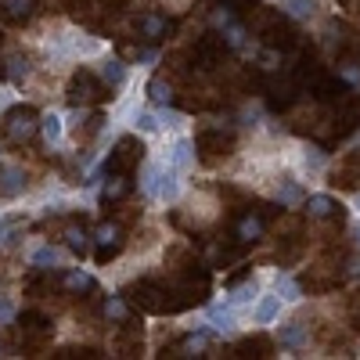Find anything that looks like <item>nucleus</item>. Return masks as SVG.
I'll return each mask as SVG.
<instances>
[{"label": "nucleus", "mask_w": 360, "mask_h": 360, "mask_svg": "<svg viewBox=\"0 0 360 360\" xmlns=\"http://www.w3.org/2000/svg\"><path fill=\"white\" fill-rule=\"evenodd\" d=\"M259 37H263V44H266L270 51H281V54L299 44L292 22H288L281 11H266V15L259 18Z\"/></svg>", "instance_id": "f257e3e1"}, {"label": "nucleus", "mask_w": 360, "mask_h": 360, "mask_svg": "<svg viewBox=\"0 0 360 360\" xmlns=\"http://www.w3.org/2000/svg\"><path fill=\"white\" fill-rule=\"evenodd\" d=\"M299 90H303V83H299L292 72H285L281 79H270V86H266V105L274 108V112H285V108H292V101L299 98Z\"/></svg>", "instance_id": "f03ea898"}, {"label": "nucleus", "mask_w": 360, "mask_h": 360, "mask_svg": "<svg viewBox=\"0 0 360 360\" xmlns=\"http://www.w3.org/2000/svg\"><path fill=\"white\" fill-rule=\"evenodd\" d=\"M37 130H40V115L33 108H11L8 112V137L15 144H25Z\"/></svg>", "instance_id": "7ed1b4c3"}, {"label": "nucleus", "mask_w": 360, "mask_h": 360, "mask_svg": "<svg viewBox=\"0 0 360 360\" xmlns=\"http://www.w3.org/2000/svg\"><path fill=\"white\" fill-rule=\"evenodd\" d=\"M360 127V94H342L339 98V112H335V127L332 137H346Z\"/></svg>", "instance_id": "20e7f679"}, {"label": "nucleus", "mask_w": 360, "mask_h": 360, "mask_svg": "<svg viewBox=\"0 0 360 360\" xmlns=\"http://www.w3.org/2000/svg\"><path fill=\"white\" fill-rule=\"evenodd\" d=\"M98 98H105V83L101 79H94L90 72L72 76V83H69V101L72 105H90V101H98Z\"/></svg>", "instance_id": "39448f33"}, {"label": "nucleus", "mask_w": 360, "mask_h": 360, "mask_svg": "<svg viewBox=\"0 0 360 360\" xmlns=\"http://www.w3.org/2000/svg\"><path fill=\"white\" fill-rule=\"evenodd\" d=\"M94 245H98V263H108L123 249V231H119V224H101L94 231Z\"/></svg>", "instance_id": "423d86ee"}, {"label": "nucleus", "mask_w": 360, "mask_h": 360, "mask_svg": "<svg viewBox=\"0 0 360 360\" xmlns=\"http://www.w3.org/2000/svg\"><path fill=\"white\" fill-rule=\"evenodd\" d=\"M307 213H310L314 220H335V224H342V220H346L342 205H339L335 198H328V195H314V198L307 202Z\"/></svg>", "instance_id": "0eeeda50"}, {"label": "nucleus", "mask_w": 360, "mask_h": 360, "mask_svg": "<svg viewBox=\"0 0 360 360\" xmlns=\"http://www.w3.org/2000/svg\"><path fill=\"white\" fill-rule=\"evenodd\" d=\"M141 152H144V148H141V141H134V137H123V141L115 144V155L108 159V169L115 173V169H127V166H134V162L141 159Z\"/></svg>", "instance_id": "6e6552de"}, {"label": "nucleus", "mask_w": 360, "mask_h": 360, "mask_svg": "<svg viewBox=\"0 0 360 360\" xmlns=\"http://www.w3.org/2000/svg\"><path fill=\"white\" fill-rule=\"evenodd\" d=\"M198 148H202V152H213V155H231V152H234V134L205 130V134L198 137Z\"/></svg>", "instance_id": "1a4fd4ad"}, {"label": "nucleus", "mask_w": 360, "mask_h": 360, "mask_svg": "<svg viewBox=\"0 0 360 360\" xmlns=\"http://www.w3.org/2000/svg\"><path fill=\"white\" fill-rule=\"evenodd\" d=\"M25 191V169L22 166H0V195L4 198H15V195H22Z\"/></svg>", "instance_id": "9d476101"}, {"label": "nucleus", "mask_w": 360, "mask_h": 360, "mask_svg": "<svg viewBox=\"0 0 360 360\" xmlns=\"http://www.w3.org/2000/svg\"><path fill=\"white\" fill-rule=\"evenodd\" d=\"M98 79H101L108 90L123 86V83H127V65L119 62V58H105V62L98 65Z\"/></svg>", "instance_id": "9b49d317"}, {"label": "nucleus", "mask_w": 360, "mask_h": 360, "mask_svg": "<svg viewBox=\"0 0 360 360\" xmlns=\"http://www.w3.org/2000/svg\"><path fill=\"white\" fill-rule=\"evenodd\" d=\"M205 317H209V332H220V335L234 332V310L231 307L213 303V307H205Z\"/></svg>", "instance_id": "f8f14e48"}, {"label": "nucleus", "mask_w": 360, "mask_h": 360, "mask_svg": "<svg viewBox=\"0 0 360 360\" xmlns=\"http://www.w3.org/2000/svg\"><path fill=\"white\" fill-rule=\"evenodd\" d=\"M155 198L159 202H176L180 198V169H162L159 173V188H155Z\"/></svg>", "instance_id": "ddd939ff"}, {"label": "nucleus", "mask_w": 360, "mask_h": 360, "mask_svg": "<svg viewBox=\"0 0 360 360\" xmlns=\"http://www.w3.org/2000/svg\"><path fill=\"white\" fill-rule=\"evenodd\" d=\"M169 166H173V169H180V173L195 166V144H191L188 137H180V141L169 148Z\"/></svg>", "instance_id": "4468645a"}, {"label": "nucleus", "mask_w": 360, "mask_h": 360, "mask_svg": "<svg viewBox=\"0 0 360 360\" xmlns=\"http://www.w3.org/2000/svg\"><path fill=\"white\" fill-rule=\"evenodd\" d=\"M263 231H266V220L259 217V213H249V217H242L238 220V242H259L263 238Z\"/></svg>", "instance_id": "2eb2a0df"}, {"label": "nucleus", "mask_w": 360, "mask_h": 360, "mask_svg": "<svg viewBox=\"0 0 360 360\" xmlns=\"http://www.w3.org/2000/svg\"><path fill=\"white\" fill-rule=\"evenodd\" d=\"M33 15V0H0V18L4 22H25Z\"/></svg>", "instance_id": "dca6fc26"}, {"label": "nucleus", "mask_w": 360, "mask_h": 360, "mask_svg": "<svg viewBox=\"0 0 360 360\" xmlns=\"http://www.w3.org/2000/svg\"><path fill=\"white\" fill-rule=\"evenodd\" d=\"M62 259H65V252L54 249V245H40V249H33V256H29V263H33L37 270H54V266H62Z\"/></svg>", "instance_id": "f3484780"}, {"label": "nucleus", "mask_w": 360, "mask_h": 360, "mask_svg": "<svg viewBox=\"0 0 360 360\" xmlns=\"http://www.w3.org/2000/svg\"><path fill=\"white\" fill-rule=\"evenodd\" d=\"M328 184H332V188H346V191H356V188H360V169L342 166V169L332 173V180H328Z\"/></svg>", "instance_id": "a211bd4d"}, {"label": "nucleus", "mask_w": 360, "mask_h": 360, "mask_svg": "<svg viewBox=\"0 0 360 360\" xmlns=\"http://www.w3.org/2000/svg\"><path fill=\"white\" fill-rule=\"evenodd\" d=\"M209 335L213 332H198V335H191V339H184L176 349H173V356H198L205 346H209Z\"/></svg>", "instance_id": "6ab92c4d"}, {"label": "nucleus", "mask_w": 360, "mask_h": 360, "mask_svg": "<svg viewBox=\"0 0 360 360\" xmlns=\"http://www.w3.org/2000/svg\"><path fill=\"white\" fill-rule=\"evenodd\" d=\"M141 37H144V40H162V37H166V18H159V15H141Z\"/></svg>", "instance_id": "aec40b11"}, {"label": "nucleus", "mask_w": 360, "mask_h": 360, "mask_svg": "<svg viewBox=\"0 0 360 360\" xmlns=\"http://www.w3.org/2000/svg\"><path fill=\"white\" fill-rule=\"evenodd\" d=\"M281 310V295H263L259 307H256V324H270Z\"/></svg>", "instance_id": "412c9836"}, {"label": "nucleus", "mask_w": 360, "mask_h": 360, "mask_svg": "<svg viewBox=\"0 0 360 360\" xmlns=\"http://www.w3.org/2000/svg\"><path fill=\"white\" fill-rule=\"evenodd\" d=\"M159 173H162V166H159V162H144V166H141V188H144V195H148V198H155Z\"/></svg>", "instance_id": "4be33fe9"}, {"label": "nucleus", "mask_w": 360, "mask_h": 360, "mask_svg": "<svg viewBox=\"0 0 360 360\" xmlns=\"http://www.w3.org/2000/svg\"><path fill=\"white\" fill-rule=\"evenodd\" d=\"M40 134H44L47 144H58V141H62V119H58L54 112L40 115Z\"/></svg>", "instance_id": "5701e85b"}, {"label": "nucleus", "mask_w": 360, "mask_h": 360, "mask_svg": "<svg viewBox=\"0 0 360 360\" xmlns=\"http://www.w3.org/2000/svg\"><path fill=\"white\" fill-rule=\"evenodd\" d=\"M148 98H152V105H173V86L166 83V79H152L148 83Z\"/></svg>", "instance_id": "b1692460"}, {"label": "nucleus", "mask_w": 360, "mask_h": 360, "mask_svg": "<svg viewBox=\"0 0 360 360\" xmlns=\"http://www.w3.org/2000/svg\"><path fill=\"white\" fill-rule=\"evenodd\" d=\"M281 8H285L292 18H314L317 0H281Z\"/></svg>", "instance_id": "393cba45"}, {"label": "nucleus", "mask_w": 360, "mask_h": 360, "mask_svg": "<svg viewBox=\"0 0 360 360\" xmlns=\"http://www.w3.org/2000/svg\"><path fill=\"white\" fill-rule=\"evenodd\" d=\"M62 285H65L69 292H90V288H94V278L83 274V270H69V274L62 278Z\"/></svg>", "instance_id": "a878e982"}, {"label": "nucleus", "mask_w": 360, "mask_h": 360, "mask_svg": "<svg viewBox=\"0 0 360 360\" xmlns=\"http://www.w3.org/2000/svg\"><path fill=\"white\" fill-rule=\"evenodd\" d=\"M25 76H29V58L25 54H11L8 58V79L11 83H22Z\"/></svg>", "instance_id": "bb28decb"}, {"label": "nucleus", "mask_w": 360, "mask_h": 360, "mask_svg": "<svg viewBox=\"0 0 360 360\" xmlns=\"http://www.w3.org/2000/svg\"><path fill=\"white\" fill-rule=\"evenodd\" d=\"M65 245H69L72 252H79V256H83V252H86V245H90V238H86V231H83V227H69V231H65Z\"/></svg>", "instance_id": "cd10ccee"}, {"label": "nucleus", "mask_w": 360, "mask_h": 360, "mask_svg": "<svg viewBox=\"0 0 360 360\" xmlns=\"http://www.w3.org/2000/svg\"><path fill=\"white\" fill-rule=\"evenodd\" d=\"M252 295H256V281H245L242 278V281L231 285V299H234V303H249Z\"/></svg>", "instance_id": "c85d7f7f"}, {"label": "nucleus", "mask_w": 360, "mask_h": 360, "mask_svg": "<svg viewBox=\"0 0 360 360\" xmlns=\"http://www.w3.org/2000/svg\"><path fill=\"white\" fill-rule=\"evenodd\" d=\"M278 202H281V205H299V202H303V188L288 180V184L278 188Z\"/></svg>", "instance_id": "c756f323"}, {"label": "nucleus", "mask_w": 360, "mask_h": 360, "mask_svg": "<svg viewBox=\"0 0 360 360\" xmlns=\"http://www.w3.org/2000/svg\"><path fill=\"white\" fill-rule=\"evenodd\" d=\"M281 342H285V346H303V342H307V328H303V324L281 328Z\"/></svg>", "instance_id": "7c9ffc66"}, {"label": "nucleus", "mask_w": 360, "mask_h": 360, "mask_svg": "<svg viewBox=\"0 0 360 360\" xmlns=\"http://www.w3.org/2000/svg\"><path fill=\"white\" fill-rule=\"evenodd\" d=\"M238 353H242V356H266L270 353V342L266 339H245L242 346H238Z\"/></svg>", "instance_id": "2f4dec72"}, {"label": "nucleus", "mask_w": 360, "mask_h": 360, "mask_svg": "<svg viewBox=\"0 0 360 360\" xmlns=\"http://www.w3.org/2000/svg\"><path fill=\"white\" fill-rule=\"evenodd\" d=\"M134 123H137V130H141V134H155V130H159V119H155V112H148V108H141V112H137Z\"/></svg>", "instance_id": "473e14b6"}, {"label": "nucleus", "mask_w": 360, "mask_h": 360, "mask_svg": "<svg viewBox=\"0 0 360 360\" xmlns=\"http://www.w3.org/2000/svg\"><path fill=\"white\" fill-rule=\"evenodd\" d=\"M105 314L112 317V321H127V303L119 295H108V303H105Z\"/></svg>", "instance_id": "72a5a7b5"}, {"label": "nucleus", "mask_w": 360, "mask_h": 360, "mask_svg": "<svg viewBox=\"0 0 360 360\" xmlns=\"http://www.w3.org/2000/svg\"><path fill=\"white\" fill-rule=\"evenodd\" d=\"M346 278H360V252H356V256H349V259L342 263V270H339V281H346Z\"/></svg>", "instance_id": "f704fd0d"}, {"label": "nucleus", "mask_w": 360, "mask_h": 360, "mask_svg": "<svg viewBox=\"0 0 360 360\" xmlns=\"http://www.w3.org/2000/svg\"><path fill=\"white\" fill-rule=\"evenodd\" d=\"M127 191V176H115V180H108V184H105V198H119V195H123Z\"/></svg>", "instance_id": "c9c22d12"}, {"label": "nucleus", "mask_w": 360, "mask_h": 360, "mask_svg": "<svg viewBox=\"0 0 360 360\" xmlns=\"http://www.w3.org/2000/svg\"><path fill=\"white\" fill-rule=\"evenodd\" d=\"M278 295H281V299H288V303H292V299H299V285L285 278V281H278Z\"/></svg>", "instance_id": "e433bc0d"}, {"label": "nucleus", "mask_w": 360, "mask_h": 360, "mask_svg": "<svg viewBox=\"0 0 360 360\" xmlns=\"http://www.w3.org/2000/svg\"><path fill=\"white\" fill-rule=\"evenodd\" d=\"M259 0H224V8L227 11H256Z\"/></svg>", "instance_id": "4c0bfd02"}, {"label": "nucleus", "mask_w": 360, "mask_h": 360, "mask_svg": "<svg viewBox=\"0 0 360 360\" xmlns=\"http://www.w3.org/2000/svg\"><path fill=\"white\" fill-rule=\"evenodd\" d=\"M15 317V303H11V299H0V324H8Z\"/></svg>", "instance_id": "58836bf2"}, {"label": "nucleus", "mask_w": 360, "mask_h": 360, "mask_svg": "<svg viewBox=\"0 0 360 360\" xmlns=\"http://www.w3.org/2000/svg\"><path fill=\"white\" fill-rule=\"evenodd\" d=\"M155 58H159V51H155V47H148V51H137V62H144V65H152Z\"/></svg>", "instance_id": "ea45409f"}, {"label": "nucleus", "mask_w": 360, "mask_h": 360, "mask_svg": "<svg viewBox=\"0 0 360 360\" xmlns=\"http://www.w3.org/2000/svg\"><path fill=\"white\" fill-rule=\"evenodd\" d=\"M321 162H324L321 152H307V166H310V169H321Z\"/></svg>", "instance_id": "a19ab883"}, {"label": "nucleus", "mask_w": 360, "mask_h": 360, "mask_svg": "<svg viewBox=\"0 0 360 360\" xmlns=\"http://www.w3.org/2000/svg\"><path fill=\"white\" fill-rule=\"evenodd\" d=\"M346 166H353V169H360V148H353V152L346 155Z\"/></svg>", "instance_id": "79ce46f5"}, {"label": "nucleus", "mask_w": 360, "mask_h": 360, "mask_svg": "<svg viewBox=\"0 0 360 360\" xmlns=\"http://www.w3.org/2000/svg\"><path fill=\"white\" fill-rule=\"evenodd\" d=\"M353 242H356V249H360V224H353Z\"/></svg>", "instance_id": "37998d69"}, {"label": "nucleus", "mask_w": 360, "mask_h": 360, "mask_svg": "<svg viewBox=\"0 0 360 360\" xmlns=\"http://www.w3.org/2000/svg\"><path fill=\"white\" fill-rule=\"evenodd\" d=\"M356 209H360V191H356Z\"/></svg>", "instance_id": "c03bdc74"}, {"label": "nucleus", "mask_w": 360, "mask_h": 360, "mask_svg": "<svg viewBox=\"0 0 360 360\" xmlns=\"http://www.w3.org/2000/svg\"><path fill=\"white\" fill-rule=\"evenodd\" d=\"M0 349H4V346H0Z\"/></svg>", "instance_id": "a18cd8bd"}]
</instances>
